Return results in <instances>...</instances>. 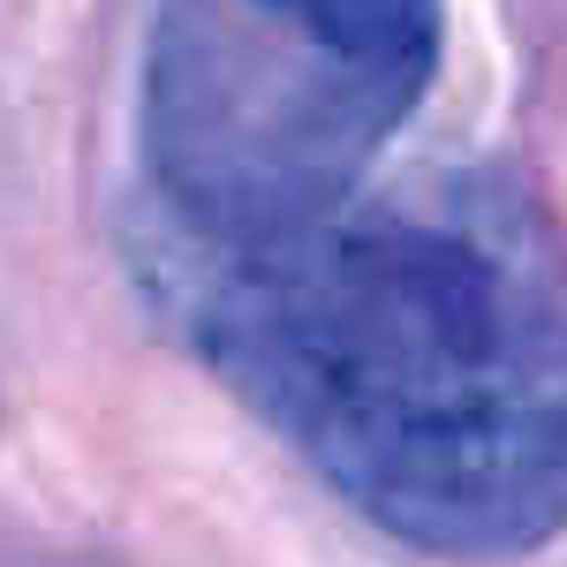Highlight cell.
I'll list each match as a JSON object with an SVG mask.
<instances>
[{"label": "cell", "mask_w": 567, "mask_h": 567, "mask_svg": "<svg viewBox=\"0 0 567 567\" xmlns=\"http://www.w3.org/2000/svg\"><path fill=\"white\" fill-rule=\"evenodd\" d=\"M197 258L205 355L355 515L454 560L567 523V243L507 175L363 182Z\"/></svg>", "instance_id": "1"}, {"label": "cell", "mask_w": 567, "mask_h": 567, "mask_svg": "<svg viewBox=\"0 0 567 567\" xmlns=\"http://www.w3.org/2000/svg\"><path fill=\"white\" fill-rule=\"evenodd\" d=\"M439 31V0H152L144 167L189 250H250L355 197Z\"/></svg>", "instance_id": "2"}]
</instances>
